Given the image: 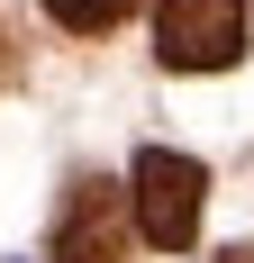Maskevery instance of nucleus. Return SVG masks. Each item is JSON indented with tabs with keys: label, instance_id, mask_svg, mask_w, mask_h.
<instances>
[{
	"label": "nucleus",
	"instance_id": "nucleus-1",
	"mask_svg": "<svg viewBox=\"0 0 254 263\" xmlns=\"http://www.w3.org/2000/svg\"><path fill=\"white\" fill-rule=\"evenodd\" d=\"M127 200H136V236L164 245V254H182V245L200 236L209 173H200L191 155H173V145H146V155H136V173H127Z\"/></svg>",
	"mask_w": 254,
	"mask_h": 263
},
{
	"label": "nucleus",
	"instance_id": "nucleus-2",
	"mask_svg": "<svg viewBox=\"0 0 254 263\" xmlns=\"http://www.w3.org/2000/svg\"><path fill=\"white\" fill-rule=\"evenodd\" d=\"M127 227H136V200L100 173H82L64 191V218H55L46 263H127Z\"/></svg>",
	"mask_w": 254,
	"mask_h": 263
},
{
	"label": "nucleus",
	"instance_id": "nucleus-3",
	"mask_svg": "<svg viewBox=\"0 0 254 263\" xmlns=\"http://www.w3.org/2000/svg\"><path fill=\"white\" fill-rule=\"evenodd\" d=\"M154 54L173 73H218L245 54V0H164L154 9Z\"/></svg>",
	"mask_w": 254,
	"mask_h": 263
},
{
	"label": "nucleus",
	"instance_id": "nucleus-4",
	"mask_svg": "<svg viewBox=\"0 0 254 263\" xmlns=\"http://www.w3.org/2000/svg\"><path fill=\"white\" fill-rule=\"evenodd\" d=\"M136 0H46V18L55 27H73V36H100V27H118Z\"/></svg>",
	"mask_w": 254,
	"mask_h": 263
},
{
	"label": "nucleus",
	"instance_id": "nucleus-5",
	"mask_svg": "<svg viewBox=\"0 0 254 263\" xmlns=\"http://www.w3.org/2000/svg\"><path fill=\"white\" fill-rule=\"evenodd\" d=\"M218 263H254V245H236V254H218Z\"/></svg>",
	"mask_w": 254,
	"mask_h": 263
}]
</instances>
